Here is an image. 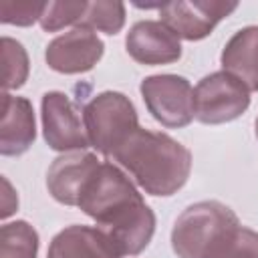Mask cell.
Here are the masks:
<instances>
[{"label": "cell", "mask_w": 258, "mask_h": 258, "mask_svg": "<svg viewBox=\"0 0 258 258\" xmlns=\"http://www.w3.org/2000/svg\"><path fill=\"white\" fill-rule=\"evenodd\" d=\"M2 185H4V204H2V218H6V216H10L14 210H16V206H18V198H16V194L12 191V187H10V183H8V179L4 177L2 179Z\"/></svg>", "instance_id": "cell-21"}, {"label": "cell", "mask_w": 258, "mask_h": 258, "mask_svg": "<svg viewBox=\"0 0 258 258\" xmlns=\"http://www.w3.org/2000/svg\"><path fill=\"white\" fill-rule=\"evenodd\" d=\"M127 52L141 64H167L181 56L179 36L161 20H141L131 26Z\"/></svg>", "instance_id": "cell-10"}, {"label": "cell", "mask_w": 258, "mask_h": 258, "mask_svg": "<svg viewBox=\"0 0 258 258\" xmlns=\"http://www.w3.org/2000/svg\"><path fill=\"white\" fill-rule=\"evenodd\" d=\"M28 77V56L24 46L10 38L2 36V89L8 93L10 89H18L24 85Z\"/></svg>", "instance_id": "cell-16"}, {"label": "cell", "mask_w": 258, "mask_h": 258, "mask_svg": "<svg viewBox=\"0 0 258 258\" xmlns=\"http://www.w3.org/2000/svg\"><path fill=\"white\" fill-rule=\"evenodd\" d=\"M89 143L107 157H113L139 129L133 103L117 91H105L83 109Z\"/></svg>", "instance_id": "cell-4"}, {"label": "cell", "mask_w": 258, "mask_h": 258, "mask_svg": "<svg viewBox=\"0 0 258 258\" xmlns=\"http://www.w3.org/2000/svg\"><path fill=\"white\" fill-rule=\"evenodd\" d=\"M208 258H258V232L244 226L234 228Z\"/></svg>", "instance_id": "cell-18"}, {"label": "cell", "mask_w": 258, "mask_h": 258, "mask_svg": "<svg viewBox=\"0 0 258 258\" xmlns=\"http://www.w3.org/2000/svg\"><path fill=\"white\" fill-rule=\"evenodd\" d=\"M46 2L32 0H0V20L4 24L28 26L34 20H40Z\"/></svg>", "instance_id": "cell-20"}, {"label": "cell", "mask_w": 258, "mask_h": 258, "mask_svg": "<svg viewBox=\"0 0 258 258\" xmlns=\"http://www.w3.org/2000/svg\"><path fill=\"white\" fill-rule=\"evenodd\" d=\"M79 208L99 224L119 256L139 254L155 232V216L131 179L113 163H101L85 183Z\"/></svg>", "instance_id": "cell-1"}, {"label": "cell", "mask_w": 258, "mask_h": 258, "mask_svg": "<svg viewBox=\"0 0 258 258\" xmlns=\"http://www.w3.org/2000/svg\"><path fill=\"white\" fill-rule=\"evenodd\" d=\"M125 22V6L123 2H89L81 26L101 30L107 34H117Z\"/></svg>", "instance_id": "cell-17"}, {"label": "cell", "mask_w": 258, "mask_h": 258, "mask_svg": "<svg viewBox=\"0 0 258 258\" xmlns=\"http://www.w3.org/2000/svg\"><path fill=\"white\" fill-rule=\"evenodd\" d=\"M238 8V2L220 0H194V2H167L159 6L161 22L167 24L179 38L200 40L208 36L214 26Z\"/></svg>", "instance_id": "cell-7"}, {"label": "cell", "mask_w": 258, "mask_h": 258, "mask_svg": "<svg viewBox=\"0 0 258 258\" xmlns=\"http://www.w3.org/2000/svg\"><path fill=\"white\" fill-rule=\"evenodd\" d=\"M38 234L24 222L16 220L4 224L0 230V258H36Z\"/></svg>", "instance_id": "cell-15"}, {"label": "cell", "mask_w": 258, "mask_h": 258, "mask_svg": "<svg viewBox=\"0 0 258 258\" xmlns=\"http://www.w3.org/2000/svg\"><path fill=\"white\" fill-rule=\"evenodd\" d=\"M238 216L220 202H198L181 212L171 230V248L179 258H208L226 234L238 228Z\"/></svg>", "instance_id": "cell-3"}, {"label": "cell", "mask_w": 258, "mask_h": 258, "mask_svg": "<svg viewBox=\"0 0 258 258\" xmlns=\"http://www.w3.org/2000/svg\"><path fill=\"white\" fill-rule=\"evenodd\" d=\"M99 165L101 163L97 155L87 151H75L56 157L46 173V187L50 196L60 204L79 206L81 191Z\"/></svg>", "instance_id": "cell-11"}, {"label": "cell", "mask_w": 258, "mask_h": 258, "mask_svg": "<svg viewBox=\"0 0 258 258\" xmlns=\"http://www.w3.org/2000/svg\"><path fill=\"white\" fill-rule=\"evenodd\" d=\"M256 137H258V119H256Z\"/></svg>", "instance_id": "cell-22"}, {"label": "cell", "mask_w": 258, "mask_h": 258, "mask_svg": "<svg viewBox=\"0 0 258 258\" xmlns=\"http://www.w3.org/2000/svg\"><path fill=\"white\" fill-rule=\"evenodd\" d=\"M36 137L34 111L28 99L2 93V121H0V153L20 155Z\"/></svg>", "instance_id": "cell-12"}, {"label": "cell", "mask_w": 258, "mask_h": 258, "mask_svg": "<svg viewBox=\"0 0 258 258\" xmlns=\"http://www.w3.org/2000/svg\"><path fill=\"white\" fill-rule=\"evenodd\" d=\"M248 105V87L228 71H218L204 77L194 91L196 119L206 125L228 123L240 117Z\"/></svg>", "instance_id": "cell-5"}, {"label": "cell", "mask_w": 258, "mask_h": 258, "mask_svg": "<svg viewBox=\"0 0 258 258\" xmlns=\"http://www.w3.org/2000/svg\"><path fill=\"white\" fill-rule=\"evenodd\" d=\"M42 129L48 147L56 151H83L91 145L85 123L64 93L50 91L42 97Z\"/></svg>", "instance_id": "cell-8"}, {"label": "cell", "mask_w": 258, "mask_h": 258, "mask_svg": "<svg viewBox=\"0 0 258 258\" xmlns=\"http://www.w3.org/2000/svg\"><path fill=\"white\" fill-rule=\"evenodd\" d=\"M103 48V40L95 34L93 28L77 26L50 40L46 46V62L56 73H87L99 62Z\"/></svg>", "instance_id": "cell-9"}, {"label": "cell", "mask_w": 258, "mask_h": 258, "mask_svg": "<svg viewBox=\"0 0 258 258\" xmlns=\"http://www.w3.org/2000/svg\"><path fill=\"white\" fill-rule=\"evenodd\" d=\"M46 258H119V252L99 228L69 226L52 238Z\"/></svg>", "instance_id": "cell-13"}, {"label": "cell", "mask_w": 258, "mask_h": 258, "mask_svg": "<svg viewBox=\"0 0 258 258\" xmlns=\"http://www.w3.org/2000/svg\"><path fill=\"white\" fill-rule=\"evenodd\" d=\"M222 67L248 91H258V26H246L228 40L222 50Z\"/></svg>", "instance_id": "cell-14"}, {"label": "cell", "mask_w": 258, "mask_h": 258, "mask_svg": "<svg viewBox=\"0 0 258 258\" xmlns=\"http://www.w3.org/2000/svg\"><path fill=\"white\" fill-rule=\"evenodd\" d=\"M87 4L89 2H85V0H81V2H46V8L40 16L42 30L54 32V30H60L75 22L81 24Z\"/></svg>", "instance_id": "cell-19"}, {"label": "cell", "mask_w": 258, "mask_h": 258, "mask_svg": "<svg viewBox=\"0 0 258 258\" xmlns=\"http://www.w3.org/2000/svg\"><path fill=\"white\" fill-rule=\"evenodd\" d=\"M151 196H171L189 177L191 153L165 133L137 129L113 155Z\"/></svg>", "instance_id": "cell-2"}, {"label": "cell", "mask_w": 258, "mask_h": 258, "mask_svg": "<svg viewBox=\"0 0 258 258\" xmlns=\"http://www.w3.org/2000/svg\"><path fill=\"white\" fill-rule=\"evenodd\" d=\"M141 97L153 115L165 127H185L196 117L194 89L187 79L177 75H153L143 79Z\"/></svg>", "instance_id": "cell-6"}]
</instances>
